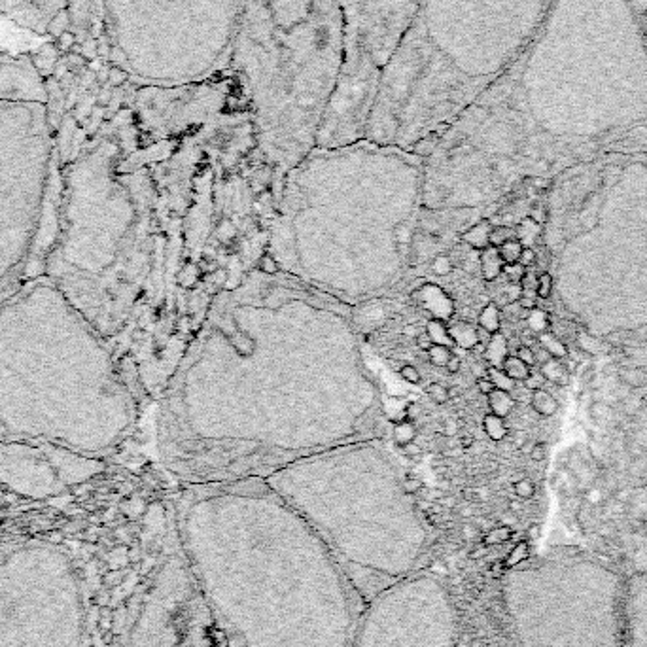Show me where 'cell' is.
<instances>
[{"label": "cell", "instance_id": "obj_5", "mask_svg": "<svg viewBox=\"0 0 647 647\" xmlns=\"http://www.w3.org/2000/svg\"><path fill=\"white\" fill-rule=\"evenodd\" d=\"M283 496L330 549L364 602L415 574L426 553V525L404 487L295 481Z\"/></svg>", "mask_w": 647, "mask_h": 647}, {"label": "cell", "instance_id": "obj_28", "mask_svg": "<svg viewBox=\"0 0 647 647\" xmlns=\"http://www.w3.org/2000/svg\"><path fill=\"white\" fill-rule=\"evenodd\" d=\"M522 248H525V244L520 243L519 238H511V241H507V243H503L502 246L498 248L503 265H513V263H517L520 258V252H522Z\"/></svg>", "mask_w": 647, "mask_h": 647}, {"label": "cell", "instance_id": "obj_52", "mask_svg": "<svg viewBox=\"0 0 647 647\" xmlns=\"http://www.w3.org/2000/svg\"><path fill=\"white\" fill-rule=\"evenodd\" d=\"M458 430H460V424L456 421H454V419H447V421H445V424H443V433H445V437H454L456 436V433H458Z\"/></svg>", "mask_w": 647, "mask_h": 647}, {"label": "cell", "instance_id": "obj_7", "mask_svg": "<svg viewBox=\"0 0 647 647\" xmlns=\"http://www.w3.org/2000/svg\"><path fill=\"white\" fill-rule=\"evenodd\" d=\"M246 0H100L108 63L135 85L178 88L227 67Z\"/></svg>", "mask_w": 647, "mask_h": 647}, {"label": "cell", "instance_id": "obj_34", "mask_svg": "<svg viewBox=\"0 0 647 647\" xmlns=\"http://www.w3.org/2000/svg\"><path fill=\"white\" fill-rule=\"evenodd\" d=\"M553 277H551V273L543 271L540 273V277H537V286H536V295L537 299H549L551 298V293H553Z\"/></svg>", "mask_w": 647, "mask_h": 647}, {"label": "cell", "instance_id": "obj_12", "mask_svg": "<svg viewBox=\"0 0 647 647\" xmlns=\"http://www.w3.org/2000/svg\"><path fill=\"white\" fill-rule=\"evenodd\" d=\"M68 0H0V14L19 27L46 34V27L57 11L65 10Z\"/></svg>", "mask_w": 647, "mask_h": 647}, {"label": "cell", "instance_id": "obj_33", "mask_svg": "<svg viewBox=\"0 0 647 647\" xmlns=\"http://www.w3.org/2000/svg\"><path fill=\"white\" fill-rule=\"evenodd\" d=\"M619 379L626 386H643L647 382V373L643 369H623L619 371Z\"/></svg>", "mask_w": 647, "mask_h": 647}, {"label": "cell", "instance_id": "obj_30", "mask_svg": "<svg viewBox=\"0 0 647 647\" xmlns=\"http://www.w3.org/2000/svg\"><path fill=\"white\" fill-rule=\"evenodd\" d=\"M511 238H517V231H515L513 227L505 226V223L493 226V231H490V246L500 248L503 243H507Z\"/></svg>", "mask_w": 647, "mask_h": 647}, {"label": "cell", "instance_id": "obj_19", "mask_svg": "<svg viewBox=\"0 0 647 647\" xmlns=\"http://www.w3.org/2000/svg\"><path fill=\"white\" fill-rule=\"evenodd\" d=\"M487 398L490 413L502 416V419H507L513 413L515 405H517V399L513 398V394L505 392V390H498V388L488 394Z\"/></svg>", "mask_w": 647, "mask_h": 647}, {"label": "cell", "instance_id": "obj_53", "mask_svg": "<svg viewBox=\"0 0 647 647\" xmlns=\"http://www.w3.org/2000/svg\"><path fill=\"white\" fill-rule=\"evenodd\" d=\"M401 487H404V490L407 494H413L422 487V483L419 481V479H413V477H409V479H405V481L401 483Z\"/></svg>", "mask_w": 647, "mask_h": 647}, {"label": "cell", "instance_id": "obj_43", "mask_svg": "<svg viewBox=\"0 0 647 647\" xmlns=\"http://www.w3.org/2000/svg\"><path fill=\"white\" fill-rule=\"evenodd\" d=\"M537 277H540V275H536V273L532 271V269H526L525 275H522V278H520V283H519L520 292H522V293L536 292Z\"/></svg>", "mask_w": 647, "mask_h": 647}, {"label": "cell", "instance_id": "obj_42", "mask_svg": "<svg viewBox=\"0 0 647 647\" xmlns=\"http://www.w3.org/2000/svg\"><path fill=\"white\" fill-rule=\"evenodd\" d=\"M197 280H199V267L197 265L184 267L182 275H180V284L191 288L194 284H197Z\"/></svg>", "mask_w": 647, "mask_h": 647}, {"label": "cell", "instance_id": "obj_25", "mask_svg": "<svg viewBox=\"0 0 647 647\" xmlns=\"http://www.w3.org/2000/svg\"><path fill=\"white\" fill-rule=\"evenodd\" d=\"M483 430L487 433L493 441H503L505 437H507V424H505V419L498 415H493V413H488L483 419Z\"/></svg>", "mask_w": 647, "mask_h": 647}, {"label": "cell", "instance_id": "obj_6", "mask_svg": "<svg viewBox=\"0 0 647 647\" xmlns=\"http://www.w3.org/2000/svg\"><path fill=\"white\" fill-rule=\"evenodd\" d=\"M626 579L575 547L522 560L503 577L517 647H623Z\"/></svg>", "mask_w": 647, "mask_h": 647}, {"label": "cell", "instance_id": "obj_41", "mask_svg": "<svg viewBox=\"0 0 647 647\" xmlns=\"http://www.w3.org/2000/svg\"><path fill=\"white\" fill-rule=\"evenodd\" d=\"M56 44L57 48H59V51H63V53H70L72 48L78 44L76 34L72 33V31H65V33L56 40Z\"/></svg>", "mask_w": 647, "mask_h": 647}, {"label": "cell", "instance_id": "obj_48", "mask_svg": "<svg viewBox=\"0 0 647 647\" xmlns=\"http://www.w3.org/2000/svg\"><path fill=\"white\" fill-rule=\"evenodd\" d=\"M38 53H40V57H44V59H48V61L57 63V59H59V53H61V51H59V48H57L56 42H50V44L42 46Z\"/></svg>", "mask_w": 647, "mask_h": 647}, {"label": "cell", "instance_id": "obj_58", "mask_svg": "<svg viewBox=\"0 0 647 647\" xmlns=\"http://www.w3.org/2000/svg\"><path fill=\"white\" fill-rule=\"evenodd\" d=\"M473 443H475V437H473V436H462V437H460L458 447L460 448H465V451H468V448H470L471 445H473Z\"/></svg>", "mask_w": 647, "mask_h": 647}, {"label": "cell", "instance_id": "obj_36", "mask_svg": "<svg viewBox=\"0 0 647 647\" xmlns=\"http://www.w3.org/2000/svg\"><path fill=\"white\" fill-rule=\"evenodd\" d=\"M453 267H454L453 258H451V256L439 254L433 258V261H431V271L436 273V275H439V277H445V275H448V273L453 271Z\"/></svg>", "mask_w": 647, "mask_h": 647}, {"label": "cell", "instance_id": "obj_40", "mask_svg": "<svg viewBox=\"0 0 647 647\" xmlns=\"http://www.w3.org/2000/svg\"><path fill=\"white\" fill-rule=\"evenodd\" d=\"M258 267H260L261 273H265V275H277L278 273V261L273 258L271 254H261L260 261H258Z\"/></svg>", "mask_w": 647, "mask_h": 647}, {"label": "cell", "instance_id": "obj_37", "mask_svg": "<svg viewBox=\"0 0 647 647\" xmlns=\"http://www.w3.org/2000/svg\"><path fill=\"white\" fill-rule=\"evenodd\" d=\"M589 413H591L592 421L598 422V424H604V422L609 419V415H611V409H609L606 404H602V401H594V404L591 405Z\"/></svg>", "mask_w": 647, "mask_h": 647}, {"label": "cell", "instance_id": "obj_47", "mask_svg": "<svg viewBox=\"0 0 647 647\" xmlns=\"http://www.w3.org/2000/svg\"><path fill=\"white\" fill-rule=\"evenodd\" d=\"M82 56L88 59V61H93V59H99V53H97V38H88L82 44Z\"/></svg>", "mask_w": 647, "mask_h": 647}, {"label": "cell", "instance_id": "obj_59", "mask_svg": "<svg viewBox=\"0 0 647 647\" xmlns=\"http://www.w3.org/2000/svg\"><path fill=\"white\" fill-rule=\"evenodd\" d=\"M404 335H409V337H419V335H421V333H419V330H416V326H413V324H409V326H405V330H404Z\"/></svg>", "mask_w": 647, "mask_h": 647}, {"label": "cell", "instance_id": "obj_20", "mask_svg": "<svg viewBox=\"0 0 647 647\" xmlns=\"http://www.w3.org/2000/svg\"><path fill=\"white\" fill-rule=\"evenodd\" d=\"M507 339L502 333H494L485 344V358L490 367H502L503 359L507 358Z\"/></svg>", "mask_w": 647, "mask_h": 647}, {"label": "cell", "instance_id": "obj_46", "mask_svg": "<svg viewBox=\"0 0 647 647\" xmlns=\"http://www.w3.org/2000/svg\"><path fill=\"white\" fill-rule=\"evenodd\" d=\"M515 494L519 496V498H530L532 494H534V485L528 479H520V481L515 483Z\"/></svg>", "mask_w": 647, "mask_h": 647}, {"label": "cell", "instance_id": "obj_21", "mask_svg": "<svg viewBox=\"0 0 647 647\" xmlns=\"http://www.w3.org/2000/svg\"><path fill=\"white\" fill-rule=\"evenodd\" d=\"M479 327L485 330L487 333L494 335V333H500V327H502V310L496 303H488L483 307L481 315H479Z\"/></svg>", "mask_w": 647, "mask_h": 647}, {"label": "cell", "instance_id": "obj_9", "mask_svg": "<svg viewBox=\"0 0 647 647\" xmlns=\"http://www.w3.org/2000/svg\"><path fill=\"white\" fill-rule=\"evenodd\" d=\"M454 636L456 611L447 585L415 572L365 602L350 647H454Z\"/></svg>", "mask_w": 647, "mask_h": 647}, {"label": "cell", "instance_id": "obj_22", "mask_svg": "<svg viewBox=\"0 0 647 647\" xmlns=\"http://www.w3.org/2000/svg\"><path fill=\"white\" fill-rule=\"evenodd\" d=\"M575 344L579 347L581 352L583 354H591V356H600L606 354L611 350V344L608 341H602V339L591 337V335H586L585 332H581L575 335Z\"/></svg>", "mask_w": 647, "mask_h": 647}, {"label": "cell", "instance_id": "obj_54", "mask_svg": "<svg viewBox=\"0 0 647 647\" xmlns=\"http://www.w3.org/2000/svg\"><path fill=\"white\" fill-rule=\"evenodd\" d=\"M416 341V347H419V349L422 350V352H428V350L431 349V339L428 337V333H421V335H419V337L415 339Z\"/></svg>", "mask_w": 647, "mask_h": 647}, {"label": "cell", "instance_id": "obj_4", "mask_svg": "<svg viewBox=\"0 0 647 647\" xmlns=\"http://www.w3.org/2000/svg\"><path fill=\"white\" fill-rule=\"evenodd\" d=\"M347 59L337 0H246L227 68L241 78L271 161L318 146Z\"/></svg>", "mask_w": 647, "mask_h": 647}, {"label": "cell", "instance_id": "obj_24", "mask_svg": "<svg viewBox=\"0 0 647 647\" xmlns=\"http://www.w3.org/2000/svg\"><path fill=\"white\" fill-rule=\"evenodd\" d=\"M525 318H526V324H528V330H530L532 333H536V335H542V333L549 332V330L553 327L549 312L547 310L540 309V307L528 310Z\"/></svg>", "mask_w": 647, "mask_h": 647}, {"label": "cell", "instance_id": "obj_17", "mask_svg": "<svg viewBox=\"0 0 647 647\" xmlns=\"http://www.w3.org/2000/svg\"><path fill=\"white\" fill-rule=\"evenodd\" d=\"M481 275L485 280L493 283L502 275L503 271V261L500 258V252L496 246H488V248L481 250Z\"/></svg>", "mask_w": 647, "mask_h": 647}, {"label": "cell", "instance_id": "obj_2", "mask_svg": "<svg viewBox=\"0 0 647 647\" xmlns=\"http://www.w3.org/2000/svg\"><path fill=\"white\" fill-rule=\"evenodd\" d=\"M178 542L233 647H350L365 602L283 498H197Z\"/></svg>", "mask_w": 647, "mask_h": 647}, {"label": "cell", "instance_id": "obj_57", "mask_svg": "<svg viewBox=\"0 0 647 647\" xmlns=\"http://www.w3.org/2000/svg\"><path fill=\"white\" fill-rule=\"evenodd\" d=\"M401 451H404L405 454H409V456H415V454H421L422 453V448L419 447V445H416L415 441L404 445V447H401Z\"/></svg>", "mask_w": 647, "mask_h": 647}, {"label": "cell", "instance_id": "obj_11", "mask_svg": "<svg viewBox=\"0 0 647 647\" xmlns=\"http://www.w3.org/2000/svg\"><path fill=\"white\" fill-rule=\"evenodd\" d=\"M623 647H647V572L626 579Z\"/></svg>", "mask_w": 647, "mask_h": 647}, {"label": "cell", "instance_id": "obj_16", "mask_svg": "<svg viewBox=\"0 0 647 647\" xmlns=\"http://www.w3.org/2000/svg\"><path fill=\"white\" fill-rule=\"evenodd\" d=\"M530 407L536 411L537 415L545 416V419L554 416L559 413V401H557V398L551 392H547V390H543V388L532 390Z\"/></svg>", "mask_w": 647, "mask_h": 647}, {"label": "cell", "instance_id": "obj_29", "mask_svg": "<svg viewBox=\"0 0 647 647\" xmlns=\"http://www.w3.org/2000/svg\"><path fill=\"white\" fill-rule=\"evenodd\" d=\"M392 436H394V441L398 443V445H401V447H404V445H407V443H413V441H415V437H416L415 424H413V422H409V419H407V421L396 422Z\"/></svg>", "mask_w": 647, "mask_h": 647}, {"label": "cell", "instance_id": "obj_55", "mask_svg": "<svg viewBox=\"0 0 647 647\" xmlns=\"http://www.w3.org/2000/svg\"><path fill=\"white\" fill-rule=\"evenodd\" d=\"M460 367H462V359H460V356H456V354L451 356V359H448L447 365H445V369H448L451 373H458Z\"/></svg>", "mask_w": 647, "mask_h": 647}, {"label": "cell", "instance_id": "obj_45", "mask_svg": "<svg viewBox=\"0 0 647 647\" xmlns=\"http://www.w3.org/2000/svg\"><path fill=\"white\" fill-rule=\"evenodd\" d=\"M515 356H519V358L522 359L526 365H530V367H534V365L537 364L536 352H534V349H530L528 344H520L519 349H517V352H515Z\"/></svg>", "mask_w": 647, "mask_h": 647}, {"label": "cell", "instance_id": "obj_56", "mask_svg": "<svg viewBox=\"0 0 647 647\" xmlns=\"http://www.w3.org/2000/svg\"><path fill=\"white\" fill-rule=\"evenodd\" d=\"M405 413H407V419H419V416L422 415V407H421V404H409L407 405V409H405Z\"/></svg>", "mask_w": 647, "mask_h": 647}, {"label": "cell", "instance_id": "obj_10", "mask_svg": "<svg viewBox=\"0 0 647 647\" xmlns=\"http://www.w3.org/2000/svg\"><path fill=\"white\" fill-rule=\"evenodd\" d=\"M133 647H233L180 547L167 557L144 598Z\"/></svg>", "mask_w": 647, "mask_h": 647}, {"label": "cell", "instance_id": "obj_51", "mask_svg": "<svg viewBox=\"0 0 647 647\" xmlns=\"http://www.w3.org/2000/svg\"><path fill=\"white\" fill-rule=\"evenodd\" d=\"M477 388H479V392H481L483 396H488L493 390H496V386H494L493 381H490L488 377H479V379H477Z\"/></svg>", "mask_w": 647, "mask_h": 647}, {"label": "cell", "instance_id": "obj_3", "mask_svg": "<svg viewBox=\"0 0 647 647\" xmlns=\"http://www.w3.org/2000/svg\"><path fill=\"white\" fill-rule=\"evenodd\" d=\"M553 0H422L382 70L365 139L426 159L522 53Z\"/></svg>", "mask_w": 647, "mask_h": 647}, {"label": "cell", "instance_id": "obj_8", "mask_svg": "<svg viewBox=\"0 0 647 647\" xmlns=\"http://www.w3.org/2000/svg\"><path fill=\"white\" fill-rule=\"evenodd\" d=\"M343 11L347 59L337 93L322 125L318 146H341L365 137L382 70L398 50L422 0H337Z\"/></svg>", "mask_w": 647, "mask_h": 647}, {"label": "cell", "instance_id": "obj_32", "mask_svg": "<svg viewBox=\"0 0 647 647\" xmlns=\"http://www.w3.org/2000/svg\"><path fill=\"white\" fill-rule=\"evenodd\" d=\"M451 356H453V349L443 347V344H431V349L428 350L430 364H433L436 367H445L448 359H451Z\"/></svg>", "mask_w": 647, "mask_h": 647}, {"label": "cell", "instance_id": "obj_13", "mask_svg": "<svg viewBox=\"0 0 647 647\" xmlns=\"http://www.w3.org/2000/svg\"><path fill=\"white\" fill-rule=\"evenodd\" d=\"M540 373L543 375V379L554 386H568L570 384L572 373L566 367L564 359H557V358H547L543 359L542 364H540Z\"/></svg>", "mask_w": 647, "mask_h": 647}, {"label": "cell", "instance_id": "obj_23", "mask_svg": "<svg viewBox=\"0 0 647 647\" xmlns=\"http://www.w3.org/2000/svg\"><path fill=\"white\" fill-rule=\"evenodd\" d=\"M502 369H503V373H505V375H507L509 379L515 382H525L532 373L530 365H526L525 362L519 358V356H515V354H509L507 358L503 359Z\"/></svg>", "mask_w": 647, "mask_h": 647}, {"label": "cell", "instance_id": "obj_15", "mask_svg": "<svg viewBox=\"0 0 647 647\" xmlns=\"http://www.w3.org/2000/svg\"><path fill=\"white\" fill-rule=\"evenodd\" d=\"M490 231H493V221L488 218H483L477 221L475 226H471L468 231L462 235V243H465L473 250H485L490 246Z\"/></svg>", "mask_w": 647, "mask_h": 647}, {"label": "cell", "instance_id": "obj_1", "mask_svg": "<svg viewBox=\"0 0 647 647\" xmlns=\"http://www.w3.org/2000/svg\"><path fill=\"white\" fill-rule=\"evenodd\" d=\"M647 142L643 0H553L502 76L460 114L426 161L433 172L566 171Z\"/></svg>", "mask_w": 647, "mask_h": 647}, {"label": "cell", "instance_id": "obj_61", "mask_svg": "<svg viewBox=\"0 0 647 647\" xmlns=\"http://www.w3.org/2000/svg\"><path fill=\"white\" fill-rule=\"evenodd\" d=\"M437 473H447V468H437Z\"/></svg>", "mask_w": 647, "mask_h": 647}, {"label": "cell", "instance_id": "obj_49", "mask_svg": "<svg viewBox=\"0 0 647 647\" xmlns=\"http://www.w3.org/2000/svg\"><path fill=\"white\" fill-rule=\"evenodd\" d=\"M543 382H547V381L543 379V375L540 373V369H537V373L534 369H532L530 377H528V379L525 381V386L530 388V390H537V388H542Z\"/></svg>", "mask_w": 647, "mask_h": 647}, {"label": "cell", "instance_id": "obj_44", "mask_svg": "<svg viewBox=\"0 0 647 647\" xmlns=\"http://www.w3.org/2000/svg\"><path fill=\"white\" fill-rule=\"evenodd\" d=\"M517 263L525 267V269H532V267H534L537 263L536 250L530 248V246H525V248H522V252H520V258H519V261H517Z\"/></svg>", "mask_w": 647, "mask_h": 647}, {"label": "cell", "instance_id": "obj_31", "mask_svg": "<svg viewBox=\"0 0 647 647\" xmlns=\"http://www.w3.org/2000/svg\"><path fill=\"white\" fill-rule=\"evenodd\" d=\"M487 377L490 379V381H493V384L496 388H498V390H505V392H513L515 386H517V384H515V381H511V379H509V377L505 375V373H503L502 367H488Z\"/></svg>", "mask_w": 647, "mask_h": 647}, {"label": "cell", "instance_id": "obj_39", "mask_svg": "<svg viewBox=\"0 0 647 647\" xmlns=\"http://www.w3.org/2000/svg\"><path fill=\"white\" fill-rule=\"evenodd\" d=\"M399 375H401V379H404L405 382H409V384H421L422 381L421 371L411 364L401 365V367H399Z\"/></svg>", "mask_w": 647, "mask_h": 647}, {"label": "cell", "instance_id": "obj_27", "mask_svg": "<svg viewBox=\"0 0 647 647\" xmlns=\"http://www.w3.org/2000/svg\"><path fill=\"white\" fill-rule=\"evenodd\" d=\"M70 28H72L70 14H68V10L65 8V10L57 11L56 16L51 17L50 21H48V27H46V34H50L51 38L57 40L59 36H61L63 33H65V31H70Z\"/></svg>", "mask_w": 647, "mask_h": 647}, {"label": "cell", "instance_id": "obj_38", "mask_svg": "<svg viewBox=\"0 0 647 647\" xmlns=\"http://www.w3.org/2000/svg\"><path fill=\"white\" fill-rule=\"evenodd\" d=\"M528 218H530L534 223H537L540 227H543L549 220V212H547V209L542 205V203H536V205L530 206V211H528Z\"/></svg>", "mask_w": 647, "mask_h": 647}, {"label": "cell", "instance_id": "obj_18", "mask_svg": "<svg viewBox=\"0 0 647 647\" xmlns=\"http://www.w3.org/2000/svg\"><path fill=\"white\" fill-rule=\"evenodd\" d=\"M537 343H540V349H542L549 358L566 359L570 356V350H568L566 343L553 332V330H549V332L537 335Z\"/></svg>", "mask_w": 647, "mask_h": 647}, {"label": "cell", "instance_id": "obj_35", "mask_svg": "<svg viewBox=\"0 0 647 647\" xmlns=\"http://www.w3.org/2000/svg\"><path fill=\"white\" fill-rule=\"evenodd\" d=\"M426 392L428 396H430V399H433L437 405L447 404L448 399H451L448 388L445 386V384H441V382H430L426 388Z\"/></svg>", "mask_w": 647, "mask_h": 647}, {"label": "cell", "instance_id": "obj_60", "mask_svg": "<svg viewBox=\"0 0 647 647\" xmlns=\"http://www.w3.org/2000/svg\"><path fill=\"white\" fill-rule=\"evenodd\" d=\"M643 17H646V31H647V0H643Z\"/></svg>", "mask_w": 647, "mask_h": 647}, {"label": "cell", "instance_id": "obj_50", "mask_svg": "<svg viewBox=\"0 0 647 647\" xmlns=\"http://www.w3.org/2000/svg\"><path fill=\"white\" fill-rule=\"evenodd\" d=\"M545 454H547V451H545V445H543V443H534V445H532L530 458L534 460V462H543V460H545Z\"/></svg>", "mask_w": 647, "mask_h": 647}, {"label": "cell", "instance_id": "obj_26", "mask_svg": "<svg viewBox=\"0 0 647 647\" xmlns=\"http://www.w3.org/2000/svg\"><path fill=\"white\" fill-rule=\"evenodd\" d=\"M426 333L433 344H443V347H448V349H454V347H456L453 339H451L448 326H445V322L443 320H437V318L436 320H431L426 326Z\"/></svg>", "mask_w": 647, "mask_h": 647}, {"label": "cell", "instance_id": "obj_14", "mask_svg": "<svg viewBox=\"0 0 647 647\" xmlns=\"http://www.w3.org/2000/svg\"><path fill=\"white\" fill-rule=\"evenodd\" d=\"M448 333L454 344L464 350H473L479 343V327L470 322H454L448 326Z\"/></svg>", "mask_w": 647, "mask_h": 647}]
</instances>
